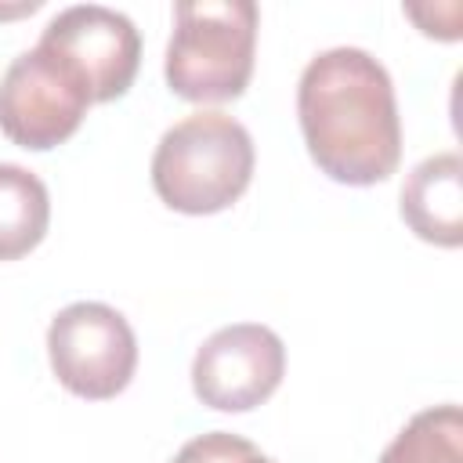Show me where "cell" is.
<instances>
[{
  "label": "cell",
  "mask_w": 463,
  "mask_h": 463,
  "mask_svg": "<svg viewBox=\"0 0 463 463\" xmlns=\"http://www.w3.org/2000/svg\"><path fill=\"white\" fill-rule=\"evenodd\" d=\"M297 116L311 163L340 184L387 181L402 163L394 83L362 47H329L304 65Z\"/></svg>",
  "instance_id": "6da1fadb"
},
{
  "label": "cell",
  "mask_w": 463,
  "mask_h": 463,
  "mask_svg": "<svg viewBox=\"0 0 463 463\" xmlns=\"http://www.w3.org/2000/svg\"><path fill=\"white\" fill-rule=\"evenodd\" d=\"M250 130L217 109L177 119L152 152V188L177 213H221L253 181Z\"/></svg>",
  "instance_id": "7a4b0ae2"
},
{
  "label": "cell",
  "mask_w": 463,
  "mask_h": 463,
  "mask_svg": "<svg viewBox=\"0 0 463 463\" xmlns=\"http://www.w3.org/2000/svg\"><path fill=\"white\" fill-rule=\"evenodd\" d=\"M253 51V0H184L174 7L163 76L184 101H232L250 87Z\"/></svg>",
  "instance_id": "3957f363"
},
{
  "label": "cell",
  "mask_w": 463,
  "mask_h": 463,
  "mask_svg": "<svg viewBox=\"0 0 463 463\" xmlns=\"http://www.w3.org/2000/svg\"><path fill=\"white\" fill-rule=\"evenodd\" d=\"M90 105L80 72L40 43L22 51L0 76V130L29 152L69 141Z\"/></svg>",
  "instance_id": "277c9868"
},
{
  "label": "cell",
  "mask_w": 463,
  "mask_h": 463,
  "mask_svg": "<svg viewBox=\"0 0 463 463\" xmlns=\"http://www.w3.org/2000/svg\"><path fill=\"white\" fill-rule=\"evenodd\" d=\"M47 358L65 391L87 402H105L130 383L137 369V340L116 307L76 300L51 318Z\"/></svg>",
  "instance_id": "5b68a950"
},
{
  "label": "cell",
  "mask_w": 463,
  "mask_h": 463,
  "mask_svg": "<svg viewBox=\"0 0 463 463\" xmlns=\"http://www.w3.org/2000/svg\"><path fill=\"white\" fill-rule=\"evenodd\" d=\"M286 373V344L260 322H235L203 340L192 358V391L217 412L264 405Z\"/></svg>",
  "instance_id": "8992f818"
},
{
  "label": "cell",
  "mask_w": 463,
  "mask_h": 463,
  "mask_svg": "<svg viewBox=\"0 0 463 463\" xmlns=\"http://www.w3.org/2000/svg\"><path fill=\"white\" fill-rule=\"evenodd\" d=\"M40 47L65 58L90 90V101H116L141 65V36L123 11L76 4L58 11L40 33Z\"/></svg>",
  "instance_id": "52a82bcc"
},
{
  "label": "cell",
  "mask_w": 463,
  "mask_h": 463,
  "mask_svg": "<svg viewBox=\"0 0 463 463\" xmlns=\"http://www.w3.org/2000/svg\"><path fill=\"white\" fill-rule=\"evenodd\" d=\"M402 221L434 246L456 250L463 242V159L438 152L412 166L402 184Z\"/></svg>",
  "instance_id": "ba28073f"
},
{
  "label": "cell",
  "mask_w": 463,
  "mask_h": 463,
  "mask_svg": "<svg viewBox=\"0 0 463 463\" xmlns=\"http://www.w3.org/2000/svg\"><path fill=\"white\" fill-rule=\"evenodd\" d=\"M47 184L18 163H0V260H18L36 250L47 235Z\"/></svg>",
  "instance_id": "9c48e42d"
},
{
  "label": "cell",
  "mask_w": 463,
  "mask_h": 463,
  "mask_svg": "<svg viewBox=\"0 0 463 463\" xmlns=\"http://www.w3.org/2000/svg\"><path fill=\"white\" fill-rule=\"evenodd\" d=\"M380 463H463V412L459 405H434L416 412L394 441L380 452Z\"/></svg>",
  "instance_id": "30bf717a"
},
{
  "label": "cell",
  "mask_w": 463,
  "mask_h": 463,
  "mask_svg": "<svg viewBox=\"0 0 463 463\" xmlns=\"http://www.w3.org/2000/svg\"><path fill=\"white\" fill-rule=\"evenodd\" d=\"M170 463H275V459L260 456L257 445L239 438V434L210 430V434H199V438L184 441L181 452Z\"/></svg>",
  "instance_id": "8fae6325"
},
{
  "label": "cell",
  "mask_w": 463,
  "mask_h": 463,
  "mask_svg": "<svg viewBox=\"0 0 463 463\" xmlns=\"http://www.w3.org/2000/svg\"><path fill=\"white\" fill-rule=\"evenodd\" d=\"M40 7V0H22L14 7H0V18H14V14H33Z\"/></svg>",
  "instance_id": "7c38bea8"
}]
</instances>
